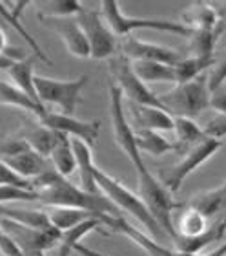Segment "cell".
Instances as JSON below:
<instances>
[{"label": "cell", "instance_id": "obj_42", "mask_svg": "<svg viewBox=\"0 0 226 256\" xmlns=\"http://www.w3.org/2000/svg\"><path fill=\"white\" fill-rule=\"evenodd\" d=\"M15 64V60L9 59L7 55H0V72H7Z\"/></svg>", "mask_w": 226, "mask_h": 256}, {"label": "cell", "instance_id": "obj_11", "mask_svg": "<svg viewBox=\"0 0 226 256\" xmlns=\"http://www.w3.org/2000/svg\"><path fill=\"white\" fill-rule=\"evenodd\" d=\"M119 52L130 62L146 60V62H161L168 64V66H177L184 59V55H181L177 50L157 42H148V40H142V38L133 37V35L122 38L119 42Z\"/></svg>", "mask_w": 226, "mask_h": 256}, {"label": "cell", "instance_id": "obj_2", "mask_svg": "<svg viewBox=\"0 0 226 256\" xmlns=\"http://www.w3.org/2000/svg\"><path fill=\"white\" fill-rule=\"evenodd\" d=\"M29 183H31L33 190L37 192L38 202L42 205H47V207L82 208V210H90V212L99 214V216L119 214L115 205H111L102 194H88L53 168L44 170L40 176H37Z\"/></svg>", "mask_w": 226, "mask_h": 256}, {"label": "cell", "instance_id": "obj_37", "mask_svg": "<svg viewBox=\"0 0 226 256\" xmlns=\"http://www.w3.org/2000/svg\"><path fill=\"white\" fill-rule=\"evenodd\" d=\"M0 185H22V187H31V183L16 176L4 161L0 160Z\"/></svg>", "mask_w": 226, "mask_h": 256}, {"label": "cell", "instance_id": "obj_25", "mask_svg": "<svg viewBox=\"0 0 226 256\" xmlns=\"http://www.w3.org/2000/svg\"><path fill=\"white\" fill-rule=\"evenodd\" d=\"M20 138L29 144V148L33 152H37L38 156H42L44 160H49L51 150L57 143V132H53L44 124L37 121L35 124H27V128L20 134Z\"/></svg>", "mask_w": 226, "mask_h": 256}, {"label": "cell", "instance_id": "obj_27", "mask_svg": "<svg viewBox=\"0 0 226 256\" xmlns=\"http://www.w3.org/2000/svg\"><path fill=\"white\" fill-rule=\"evenodd\" d=\"M47 216H49V222H51V227L57 229L60 234L66 232V230L73 229L77 225H80L82 222H86L88 218H93V216H99V214H93L90 210H82V208H71V207H51V210H47ZM104 216V214H102Z\"/></svg>", "mask_w": 226, "mask_h": 256}, {"label": "cell", "instance_id": "obj_13", "mask_svg": "<svg viewBox=\"0 0 226 256\" xmlns=\"http://www.w3.org/2000/svg\"><path fill=\"white\" fill-rule=\"evenodd\" d=\"M38 123L44 124L46 128H49V130H53V132L68 136L69 139L84 141L90 146H93V143L97 141V138H99L100 134L99 121H84V119H79L75 118V116L49 112V110L44 114V118Z\"/></svg>", "mask_w": 226, "mask_h": 256}, {"label": "cell", "instance_id": "obj_36", "mask_svg": "<svg viewBox=\"0 0 226 256\" xmlns=\"http://www.w3.org/2000/svg\"><path fill=\"white\" fill-rule=\"evenodd\" d=\"M203 130H205L206 138L223 141V138L226 136V116L216 114V116H214V118H212L210 121L203 126Z\"/></svg>", "mask_w": 226, "mask_h": 256}, {"label": "cell", "instance_id": "obj_31", "mask_svg": "<svg viewBox=\"0 0 226 256\" xmlns=\"http://www.w3.org/2000/svg\"><path fill=\"white\" fill-rule=\"evenodd\" d=\"M174 134L177 138L175 141L177 146H188V148L206 139L203 126L195 119L188 118H174Z\"/></svg>", "mask_w": 226, "mask_h": 256}, {"label": "cell", "instance_id": "obj_10", "mask_svg": "<svg viewBox=\"0 0 226 256\" xmlns=\"http://www.w3.org/2000/svg\"><path fill=\"white\" fill-rule=\"evenodd\" d=\"M2 229L15 240V244L20 247L26 256H46V252L55 246H58L60 238H62V234L57 229H27V227H22V225L5 218H2Z\"/></svg>", "mask_w": 226, "mask_h": 256}, {"label": "cell", "instance_id": "obj_44", "mask_svg": "<svg viewBox=\"0 0 226 256\" xmlns=\"http://www.w3.org/2000/svg\"><path fill=\"white\" fill-rule=\"evenodd\" d=\"M4 232V229H2V214H0V234Z\"/></svg>", "mask_w": 226, "mask_h": 256}, {"label": "cell", "instance_id": "obj_6", "mask_svg": "<svg viewBox=\"0 0 226 256\" xmlns=\"http://www.w3.org/2000/svg\"><path fill=\"white\" fill-rule=\"evenodd\" d=\"M210 86H208V74L201 75L195 80L175 84L168 94L161 96V101L174 118L195 119L197 116L210 108Z\"/></svg>", "mask_w": 226, "mask_h": 256}, {"label": "cell", "instance_id": "obj_9", "mask_svg": "<svg viewBox=\"0 0 226 256\" xmlns=\"http://www.w3.org/2000/svg\"><path fill=\"white\" fill-rule=\"evenodd\" d=\"M225 141H219V139H212L206 138L205 141L194 144L192 148H188V152L183 156V160L179 163H175L172 168L164 170L161 174V182L163 185L170 190V194H175L179 192V188L183 187V183L186 182V178L195 172L199 166H203L208 160H212L214 156L223 148Z\"/></svg>", "mask_w": 226, "mask_h": 256}, {"label": "cell", "instance_id": "obj_29", "mask_svg": "<svg viewBox=\"0 0 226 256\" xmlns=\"http://www.w3.org/2000/svg\"><path fill=\"white\" fill-rule=\"evenodd\" d=\"M132 68L144 82H170V84H177V74H175V66L161 62H146V60H137L132 62Z\"/></svg>", "mask_w": 226, "mask_h": 256}, {"label": "cell", "instance_id": "obj_33", "mask_svg": "<svg viewBox=\"0 0 226 256\" xmlns=\"http://www.w3.org/2000/svg\"><path fill=\"white\" fill-rule=\"evenodd\" d=\"M38 202L37 192L31 187H22V185H0V205L7 203H27Z\"/></svg>", "mask_w": 226, "mask_h": 256}, {"label": "cell", "instance_id": "obj_23", "mask_svg": "<svg viewBox=\"0 0 226 256\" xmlns=\"http://www.w3.org/2000/svg\"><path fill=\"white\" fill-rule=\"evenodd\" d=\"M183 24L190 30H217L221 20L214 4L197 2L183 11Z\"/></svg>", "mask_w": 226, "mask_h": 256}, {"label": "cell", "instance_id": "obj_43", "mask_svg": "<svg viewBox=\"0 0 226 256\" xmlns=\"http://www.w3.org/2000/svg\"><path fill=\"white\" fill-rule=\"evenodd\" d=\"M7 37H5V32L2 30V26H0V55H5V52H7Z\"/></svg>", "mask_w": 226, "mask_h": 256}, {"label": "cell", "instance_id": "obj_18", "mask_svg": "<svg viewBox=\"0 0 226 256\" xmlns=\"http://www.w3.org/2000/svg\"><path fill=\"white\" fill-rule=\"evenodd\" d=\"M73 141L75 156H77V170L80 174V188L86 190L88 194H100L97 182H95V160L93 150L88 143L79 141V139H71Z\"/></svg>", "mask_w": 226, "mask_h": 256}, {"label": "cell", "instance_id": "obj_16", "mask_svg": "<svg viewBox=\"0 0 226 256\" xmlns=\"http://www.w3.org/2000/svg\"><path fill=\"white\" fill-rule=\"evenodd\" d=\"M0 106L16 108L20 112L29 114L37 121H40L44 118V114L47 112L40 102L31 99L29 96H26L13 82H7V80H2V79H0Z\"/></svg>", "mask_w": 226, "mask_h": 256}, {"label": "cell", "instance_id": "obj_35", "mask_svg": "<svg viewBox=\"0 0 226 256\" xmlns=\"http://www.w3.org/2000/svg\"><path fill=\"white\" fill-rule=\"evenodd\" d=\"M226 80V54L223 59L216 60L214 66L208 72V86H210V92H216L219 88H223Z\"/></svg>", "mask_w": 226, "mask_h": 256}, {"label": "cell", "instance_id": "obj_8", "mask_svg": "<svg viewBox=\"0 0 226 256\" xmlns=\"http://www.w3.org/2000/svg\"><path fill=\"white\" fill-rule=\"evenodd\" d=\"M82 32H84L88 44L91 50V59L95 60H111L119 55V42L108 22L99 10H91L82 4V10L77 15Z\"/></svg>", "mask_w": 226, "mask_h": 256}, {"label": "cell", "instance_id": "obj_24", "mask_svg": "<svg viewBox=\"0 0 226 256\" xmlns=\"http://www.w3.org/2000/svg\"><path fill=\"white\" fill-rule=\"evenodd\" d=\"M49 161L53 163V170L64 178H69L77 170V156H75L73 141L68 136L57 134V143L51 150Z\"/></svg>", "mask_w": 226, "mask_h": 256}, {"label": "cell", "instance_id": "obj_41", "mask_svg": "<svg viewBox=\"0 0 226 256\" xmlns=\"http://www.w3.org/2000/svg\"><path fill=\"white\" fill-rule=\"evenodd\" d=\"M212 4H214L217 15H219V20L226 24V2H212Z\"/></svg>", "mask_w": 226, "mask_h": 256}, {"label": "cell", "instance_id": "obj_30", "mask_svg": "<svg viewBox=\"0 0 226 256\" xmlns=\"http://www.w3.org/2000/svg\"><path fill=\"white\" fill-rule=\"evenodd\" d=\"M7 75H9V79L13 80V84L22 90L26 96H29L31 99L38 101L37 97V88H35V66H33V59L31 57H27L24 60H18L7 70ZM40 102V101H38Z\"/></svg>", "mask_w": 226, "mask_h": 256}, {"label": "cell", "instance_id": "obj_32", "mask_svg": "<svg viewBox=\"0 0 226 256\" xmlns=\"http://www.w3.org/2000/svg\"><path fill=\"white\" fill-rule=\"evenodd\" d=\"M82 10V4L77 0H49L44 4H38V13L47 16H57V18H68L77 16Z\"/></svg>", "mask_w": 226, "mask_h": 256}, {"label": "cell", "instance_id": "obj_3", "mask_svg": "<svg viewBox=\"0 0 226 256\" xmlns=\"http://www.w3.org/2000/svg\"><path fill=\"white\" fill-rule=\"evenodd\" d=\"M95 182L99 187L100 194L117 208H121L122 212L130 214L133 220H137L141 225H144V229L150 232V236L157 238V236L164 234V230L161 229V225L157 224V220L153 218L152 210L148 208V205L144 203L137 192L130 190L126 185H122L117 178L110 176L108 172H104L97 165L95 168Z\"/></svg>", "mask_w": 226, "mask_h": 256}, {"label": "cell", "instance_id": "obj_17", "mask_svg": "<svg viewBox=\"0 0 226 256\" xmlns=\"http://www.w3.org/2000/svg\"><path fill=\"white\" fill-rule=\"evenodd\" d=\"M179 214L174 216V227H175V238H195V236L205 234L210 229V220L205 214L199 212L197 208L190 205H179ZM174 238V240H175Z\"/></svg>", "mask_w": 226, "mask_h": 256}, {"label": "cell", "instance_id": "obj_12", "mask_svg": "<svg viewBox=\"0 0 226 256\" xmlns=\"http://www.w3.org/2000/svg\"><path fill=\"white\" fill-rule=\"evenodd\" d=\"M38 20L49 28L53 33H57L69 55H73L77 59H91L90 44H88V38L82 32L77 16L57 18V16H47L38 13Z\"/></svg>", "mask_w": 226, "mask_h": 256}, {"label": "cell", "instance_id": "obj_14", "mask_svg": "<svg viewBox=\"0 0 226 256\" xmlns=\"http://www.w3.org/2000/svg\"><path fill=\"white\" fill-rule=\"evenodd\" d=\"M128 116L132 114L139 130H153V132H174V116L166 108L144 106L128 102Z\"/></svg>", "mask_w": 226, "mask_h": 256}, {"label": "cell", "instance_id": "obj_1", "mask_svg": "<svg viewBox=\"0 0 226 256\" xmlns=\"http://www.w3.org/2000/svg\"><path fill=\"white\" fill-rule=\"evenodd\" d=\"M108 86H110L108 94H110V119L113 141L119 144V148L135 166L137 182H139L137 194L144 200L148 208L152 210L153 218L161 225V229L166 234H172L174 232V212L177 210L179 203L174 202V194H170L163 182L144 163V156L141 154V150L135 143V130L128 118L126 101L122 97V92L119 90V86L113 80H110Z\"/></svg>", "mask_w": 226, "mask_h": 256}, {"label": "cell", "instance_id": "obj_40", "mask_svg": "<svg viewBox=\"0 0 226 256\" xmlns=\"http://www.w3.org/2000/svg\"><path fill=\"white\" fill-rule=\"evenodd\" d=\"M175 256H226V242L223 244V246L217 247V249L210 251L208 254H183V252L175 251Z\"/></svg>", "mask_w": 226, "mask_h": 256}, {"label": "cell", "instance_id": "obj_7", "mask_svg": "<svg viewBox=\"0 0 226 256\" xmlns=\"http://www.w3.org/2000/svg\"><path fill=\"white\" fill-rule=\"evenodd\" d=\"M110 72L113 77V82L119 86L122 92V97L126 102H135V104H144V106H157L166 108L161 101V96L150 88L139 75L133 72L132 62L122 57L121 54L110 60Z\"/></svg>", "mask_w": 226, "mask_h": 256}, {"label": "cell", "instance_id": "obj_28", "mask_svg": "<svg viewBox=\"0 0 226 256\" xmlns=\"http://www.w3.org/2000/svg\"><path fill=\"white\" fill-rule=\"evenodd\" d=\"M219 32L217 30H192L190 35V57L201 60H210L214 62L216 54V44Z\"/></svg>", "mask_w": 226, "mask_h": 256}, {"label": "cell", "instance_id": "obj_21", "mask_svg": "<svg viewBox=\"0 0 226 256\" xmlns=\"http://www.w3.org/2000/svg\"><path fill=\"white\" fill-rule=\"evenodd\" d=\"M186 205L197 208V210L205 214L208 220L223 214L226 210V182L221 183V185L216 188L203 190V192H199V194H195Z\"/></svg>", "mask_w": 226, "mask_h": 256}, {"label": "cell", "instance_id": "obj_39", "mask_svg": "<svg viewBox=\"0 0 226 256\" xmlns=\"http://www.w3.org/2000/svg\"><path fill=\"white\" fill-rule=\"evenodd\" d=\"M210 108H214V110H216V114L226 116V90H225V88H219V90L212 92Z\"/></svg>", "mask_w": 226, "mask_h": 256}, {"label": "cell", "instance_id": "obj_5", "mask_svg": "<svg viewBox=\"0 0 226 256\" xmlns=\"http://www.w3.org/2000/svg\"><path fill=\"white\" fill-rule=\"evenodd\" d=\"M88 75H79L75 79H53L46 75L35 77V88L40 104L49 112L73 116L80 99L82 90L88 84Z\"/></svg>", "mask_w": 226, "mask_h": 256}, {"label": "cell", "instance_id": "obj_19", "mask_svg": "<svg viewBox=\"0 0 226 256\" xmlns=\"http://www.w3.org/2000/svg\"><path fill=\"white\" fill-rule=\"evenodd\" d=\"M225 232H226V216L221 220H217L216 224H212L210 229L206 230L205 234L195 236V238H181V236H177L174 240L175 251L183 252V254H201L203 249H206L214 242L223 238Z\"/></svg>", "mask_w": 226, "mask_h": 256}, {"label": "cell", "instance_id": "obj_22", "mask_svg": "<svg viewBox=\"0 0 226 256\" xmlns=\"http://www.w3.org/2000/svg\"><path fill=\"white\" fill-rule=\"evenodd\" d=\"M2 161L9 166L11 170L15 172L16 176H20L26 182H31L37 176H40L44 170H47L46 160H44L42 156H38L37 152H33L31 148Z\"/></svg>", "mask_w": 226, "mask_h": 256}, {"label": "cell", "instance_id": "obj_38", "mask_svg": "<svg viewBox=\"0 0 226 256\" xmlns=\"http://www.w3.org/2000/svg\"><path fill=\"white\" fill-rule=\"evenodd\" d=\"M0 251L4 252L5 256H26L22 252L20 247L15 244V240H13L5 230L0 234Z\"/></svg>", "mask_w": 226, "mask_h": 256}, {"label": "cell", "instance_id": "obj_15", "mask_svg": "<svg viewBox=\"0 0 226 256\" xmlns=\"http://www.w3.org/2000/svg\"><path fill=\"white\" fill-rule=\"evenodd\" d=\"M27 8H29V2H13V4L0 2V18H2L7 26L13 28V30H15V32L18 33L24 40H26L27 46L31 48V52L37 55L38 59H42L46 64H51V60H49V57L46 55V52L38 46V42L35 40V37L27 32L26 28H24V24L20 22L22 13H24V10H27Z\"/></svg>", "mask_w": 226, "mask_h": 256}, {"label": "cell", "instance_id": "obj_34", "mask_svg": "<svg viewBox=\"0 0 226 256\" xmlns=\"http://www.w3.org/2000/svg\"><path fill=\"white\" fill-rule=\"evenodd\" d=\"M26 150H29V144L22 138H13V136L0 138V160L13 158V156L26 152Z\"/></svg>", "mask_w": 226, "mask_h": 256}, {"label": "cell", "instance_id": "obj_20", "mask_svg": "<svg viewBox=\"0 0 226 256\" xmlns=\"http://www.w3.org/2000/svg\"><path fill=\"white\" fill-rule=\"evenodd\" d=\"M2 218L11 220L15 224L35 230H49L53 229L49 216L46 210L40 208H22V207H9V205H0Z\"/></svg>", "mask_w": 226, "mask_h": 256}, {"label": "cell", "instance_id": "obj_26", "mask_svg": "<svg viewBox=\"0 0 226 256\" xmlns=\"http://www.w3.org/2000/svg\"><path fill=\"white\" fill-rule=\"evenodd\" d=\"M135 143L141 150V154H150V156H164L170 152H175L179 148L177 143H172L170 139H166L163 134L153 132V130H135Z\"/></svg>", "mask_w": 226, "mask_h": 256}, {"label": "cell", "instance_id": "obj_4", "mask_svg": "<svg viewBox=\"0 0 226 256\" xmlns=\"http://www.w3.org/2000/svg\"><path fill=\"white\" fill-rule=\"evenodd\" d=\"M102 13L104 20L108 22L110 30L113 32L115 37H130L137 30H153V32L172 33V35H179V37L190 38L192 30L184 26L183 22L175 20H164V18H141V16H133L124 13L119 2L113 0H106L99 8Z\"/></svg>", "mask_w": 226, "mask_h": 256}]
</instances>
